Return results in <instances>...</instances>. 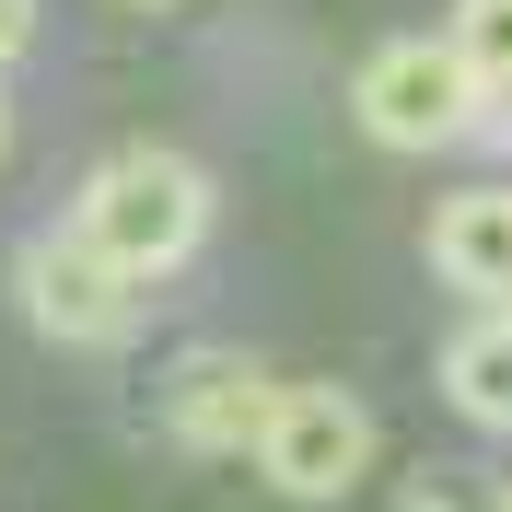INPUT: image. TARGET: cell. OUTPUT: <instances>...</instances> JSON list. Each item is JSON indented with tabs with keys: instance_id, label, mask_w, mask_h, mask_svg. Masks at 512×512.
<instances>
[{
	"instance_id": "1",
	"label": "cell",
	"mask_w": 512,
	"mask_h": 512,
	"mask_svg": "<svg viewBox=\"0 0 512 512\" xmlns=\"http://www.w3.org/2000/svg\"><path fill=\"white\" fill-rule=\"evenodd\" d=\"M210 175H198L187 152H163V140H140V152H105L94 175H82V198H70V233L105 256V268H128V280H175L198 245H210Z\"/></svg>"
},
{
	"instance_id": "2",
	"label": "cell",
	"mask_w": 512,
	"mask_h": 512,
	"mask_svg": "<svg viewBox=\"0 0 512 512\" xmlns=\"http://www.w3.org/2000/svg\"><path fill=\"white\" fill-rule=\"evenodd\" d=\"M350 117L384 152H443L478 128V70L454 59V35H384L350 70Z\"/></svg>"
},
{
	"instance_id": "3",
	"label": "cell",
	"mask_w": 512,
	"mask_h": 512,
	"mask_svg": "<svg viewBox=\"0 0 512 512\" xmlns=\"http://www.w3.org/2000/svg\"><path fill=\"white\" fill-rule=\"evenodd\" d=\"M373 408H361L350 384H280V408L256 431V478L280 489V501H350L373 478Z\"/></svg>"
},
{
	"instance_id": "4",
	"label": "cell",
	"mask_w": 512,
	"mask_h": 512,
	"mask_svg": "<svg viewBox=\"0 0 512 512\" xmlns=\"http://www.w3.org/2000/svg\"><path fill=\"white\" fill-rule=\"evenodd\" d=\"M12 303H24V326L59 338V350H128V338H140V280L105 268L70 222L12 256Z\"/></svg>"
},
{
	"instance_id": "5",
	"label": "cell",
	"mask_w": 512,
	"mask_h": 512,
	"mask_svg": "<svg viewBox=\"0 0 512 512\" xmlns=\"http://www.w3.org/2000/svg\"><path fill=\"white\" fill-rule=\"evenodd\" d=\"M163 431L187 454H256V431H268V408H280V373L256 350H175L163 361Z\"/></svg>"
},
{
	"instance_id": "6",
	"label": "cell",
	"mask_w": 512,
	"mask_h": 512,
	"mask_svg": "<svg viewBox=\"0 0 512 512\" xmlns=\"http://www.w3.org/2000/svg\"><path fill=\"white\" fill-rule=\"evenodd\" d=\"M431 280L466 303H512V187H454L431 210Z\"/></svg>"
},
{
	"instance_id": "7",
	"label": "cell",
	"mask_w": 512,
	"mask_h": 512,
	"mask_svg": "<svg viewBox=\"0 0 512 512\" xmlns=\"http://www.w3.org/2000/svg\"><path fill=\"white\" fill-rule=\"evenodd\" d=\"M443 408L466 431H512V315L478 303V315L443 338Z\"/></svg>"
},
{
	"instance_id": "8",
	"label": "cell",
	"mask_w": 512,
	"mask_h": 512,
	"mask_svg": "<svg viewBox=\"0 0 512 512\" xmlns=\"http://www.w3.org/2000/svg\"><path fill=\"white\" fill-rule=\"evenodd\" d=\"M454 59L478 70V82H512V0H454Z\"/></svg>"
},
{
	"instance_id": "9",
	"label": "cell",
	"mask_w": 512,
	"mask_h": 512,
	"mask_svg": "<svg viewBox=\"0 0 512 512\" xmlns=\"http://www.w3.org/2000/svg\"><path fill=\"white\" fill-rule=\"evenodd\" d=\"M396 512H512V489L466 478V466H408V489H396Z\"/></svg>"
},
{
	"instance_id": "10",
	"label": "cell",
	"mask_w": 512,
	"mask_h": 512,
	"mask_svg": "<svg viewBox=\"0 0 512 512\" xmlns=\"http://www.w3.org/2000/svg\"><path fill=\"white\" fill-rule=\"evenodd\" d=\"M35 35H47V0H0V70H12V59H24V47H35Z\"/></svg>"
},
{
	"instance_id": "11",
	"label": "cell",
	"mask_w": 512,
	"mask_h": 512,
	"mask_svg": "<svg viewBox=\"0 0 512 512\" xmlns=\"http://www.w3.org/2000/svg\"><path fill=\"white\" fill-rule=\"evenodd\" d=\"M0 152H12V94H0Z\"/></svg>"
},
{
	"instance_id": "12",
	"label": "cell",
	"mask_w": 512,
	"mask_h": 512,
	"mask_svg": "<svg viewBox=\"0 0 512 512\" xmlns=\"http://www.w3.org/2000/svg\"><path fill=\"white\" fill-rule=\"evenodd\" d=\"M128 12H175V0H128Z\"/></svg>"
},
{
	"instance_id": "13",
	"label": "cell",
	"mask_w": 512,
	"mask_h": 512,
	"mask_svg": "<svg viewBox=\"0 0 512 512\" xmlns=\"http://www.w3.org/2000/svg\"><path fill=\"white\" fill-rule=\"evenodd\" d=\"M501 315H512V303H501Z\"/></svg>"
}]
</instances>
